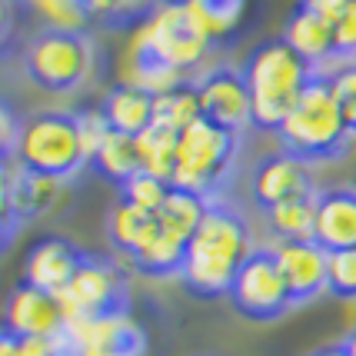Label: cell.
Returning a JSON list of instances; mask_svg holds the SVG:
<instances>
[{
	"mask_svg": "<svg viewBox=\"0 0 356 356\" xmlns=\"http://www.w3.org/2000/svg\"><path fill=\"white\" fill-rule=\"evenodd\" d=\"M253 250L257 243H253V233L243 213L223 200H210L200 227L186 247V260L180 270L184 290L200 300L230 296L233 280Z\"/></svg>",
	"mask_w": 356,
	"mask_h": 356,
	"instance_id": "6da1fadb",
	"label": "cell"
},
{
	"mask_svg": "<svg viewBox=\"0 0 356 356\" xmlns=\"http://www.w3.org/2000/svg\"><path fill=\"white\" fill-rule=\"evenodd\" d=\"M240 70H243V80L250 87L253 127L266 130V134H277L286 124V117L293 113L307 83L316 74L283 37L260 40L243 57Z\"/></svg>",
	"mask_w": 356,
	"mask_h": 356,
	"instance_id": "7a4b0ae2",
	"label": "cell"
},
{
	"mask_svg": "<svg viewBox=\"0 0 356 356\" xmlns=\"http://www.w3.org/2000/svg\"><path fill=\"white\" fill-rule=\"evenodd\" d=\"M277 140L286 154L300 156L310 167L350 154V143L356 137L350 134V127H346L340 107H337V97H333L326 74H313L300 104L286 117V124L277 130Z\"/></svg>",
	"mask_w": 356,
	"mask_h": 356,
	"instance_id": "3957f363",
	"label": "cell"
},
{
	"mask_svg": "<svg viewBox=\"0 0 356 356\" xmlns=\"http://www.w3.org/2000/svg\"><path fill=\"white\" fill-rule=\"evenodd\" d=\"M14 160L27 173L50 177L67 184L77 177L87 163L83 140H80L77 113L74 110H33L20 117V134H17Z\"/></svg>",
	"mask_w": 356,
	"mask_h": 356,
	"instance_id": "277c9868",
	"label": "cell"
},
{
	"mask_svg": "<svg viewBox=\"0 0 356 356\" xmlns=\"http://www.w3.org/2000/svg\"><path fill=\"white\" fill-rule=\"evenodd\" d=\"M236 154H240V134L213 127L210 120H197L180 134L170 186L190 190L203 200H220V190L230 180Z\"/></svg>",
	"mask_w": 356,
	"mask_h": 356,
	"instance_id": "5b68a950",
	"label": "cell"
},
{
	"mask_svg": "<svg viewBox=\"0 0 356 356\" xmlns=\"http://www.w3.org/2000/svg\"><path fill=\"white\" fill-rule=\"evenodd\" d=\"M97 50L90 33L40 31L24 47V77L44 93L80 90L93 70Z\"/></svg>",
	"mask_w": 356,
	"mask_h": 356,
	"instance_id": "8992f818",
	"label": "cell"
},
{
	"mask_svg": "<svg viewBox=\"0 0 356 356\" xmlns=\"http://www.w3.org/2000/svg\"><path fill=\"white\" fill-rule=\"evenodd\" d=\"M217 44L210 31L203 27L200 14L193 7H160L143 27L130 33V47L143 50L167 67L190 77L197 67H203L210 47Z\"/></svg>",
	"mask_w": 356,
	"mask_h": 356,
	"instance_id": "52a82bcc",
	"label": "cell"
},
{
	"mask_svg": "<svg viewBox=\"0 0 356 356\" xmlns=\"http://www.w3.org/2000/svg\"><path fill=\"white\" fill-rule=\"evenodd\" d=\"M57 300H60L67 323L130 313V280L113 260L87 253L77 277L70 280V286Z\"/></svg>",
	"mask_w": 356,
	"mask_h": 356,
	"instance_id": "ba28073f",
	"label": "cell"
},
{
	"mask_svg": "<svg viewBox=\"0 0 356 356\" xmlns=\"http://www.w3.org/2000/svg\"><path fill=\"white\" fill-rule=\"evenodd\" d=\"M230 307L250 323H277L293 310V296L280 273L273 247H257L230 286Z\"/></svg>",
	"mask_w": 356,
	"mask_h": 356,
	"instance_id": "9c48e42d",
	"label": "cell"
},
{
	"mask_svg": "<svg viewBox=\"0 0 356 356\" xmlns=\"http://www.w3.org/2000/svg\"><path fill=\"white\" fill-rule=\"evenodd\" d=\"M193 87L200 97L203 120L230 134H243L247 127H253L250 87L240 67H203L193 77Z\"/></svg>",
	"mask_w": 356,
	"mask_h": 356,
	"instance_id": "30bf717a",
	"label": "cell"
},
{
	"mask_svg": "<svg viewBox=\"0 0 356 356\" xmlns=\"http://www.w3.org/2000/svg\"><path fill=\"white\" fill-rule=\"evenodd\" d=\"M60 190H63L60 180L27 173L14 156H3V227H7L3 240L10 243L17 223H27V220L47 213L57 203Z\"/></svg>",
	"mask_w": 356,
	"mask_h": 356,
	"instance_id": "8fae6325",
	"label": "cell"
},
{
	"mask_svg": "<svg viewBox=\"0 0 356 356\" xmlns=\"http://www.w3.org/2000/svg\"><path fill=\"white\" fill-rule=\"evenodd\" d=\"M307 193H316L310 163H303L300 156L286 154V150L264 156L250 173V197L264 213L293 197H307Z\"/></svg>",
	"mask_w": 356,
	"mask_h": 356,
	"instance_id": "7c38bea8",
	"label": "cell"
},
{
	"mask_svg": "<svg viewBox=\"0 0 356 356\" xmlns=\"http://www.w3.org/2000/svg\"><path fill=\"white\" fill-rule=\"evenodd\" d=\"M63 326H67V316L54 293H44L24 280L10 286V293L3 300V330L7 333H14L20 340H27V337L54 340L57 333H63Z\"/></svg>",
	"mask_w": 356,
	"mask_h": 356,
	"instance_id": "4fadbf2b",
	"label": "cell"
},
{
	"mask_svg": "<svg viewBox=\"0 0 356 356\" xmlns=\"http://www.w3.org/2000/svg\"><path fill=\"white\" fill-rule=\"evenodd\" d=\"M83 257H87V253H83L77 243H70L67 236H57V233L40 236L37 243H31L27 257H24V273H20V280L37 286V290H44V293L60 296L63 290L70 286V280L77 277Z\"/></svg>",
	"mask_w": 356,
	"mask_h": 356,
	"instance_id": "5bb4252c",
	"label": "cell"
},
{
	"mask_svg": "<svg viewBox=\"0 0 356 356\" xmlns=\"http://www.w3.org/2000/svg\"><path fill=\"white\" fill-rule=\"evenodd\" d=\"M280 273L286 280V290L293 296V307H303L326 293V270H330V253L316 240H280L273 243Z\"/></svg>",
	"mask_w": 356,
	"mask_h": 356,
	"instance_id": "9a60e30c",
	"label": "cell"
},
{
	"mask_svg": "<svg viewBox=\"0 0 356 356\" xmlns=\"http://www.w3.org/2000/svg\"><path fill=\"white\" fill-rule=\"evenodd\" d=\"M67 330L80 343L83 353L143 356V350H147V337L130 313L100 316V320H77V323H67Z\"/></svg>",
	"mask_w": 356,
	"mask_h": 356,
	"instance_id": "2e32d148",
	"label": "cell"
},
{
	"mask_svg": "<svg viewBox=\"0 0 356 356\" xmlns=\"http://www.w3.org/2000/svg\"><path fill=\"white\" fill-rule=\"evenodd\" d=\"M283 40L293 47L316 74H326V70H333L340 63L337 40H333V20H326L323 14H316V10L303 7V3H296V10L286 17Z\"/></svg>",
	"mask_w": 356,
	"mask_h": 356,
	"instance_id": "e0dca14e",
	"label": "cell"
},
{
	"mask_svg": "<svg viewBox=\"0 0 356 356\" xmlns=\"http://www.w3.org/2000/svg\"><path fill=\"white\" fill-rule=\"evenodd\" d=\"M316 243L326 253L356 247V186H323L316 193Z\"/></svg>",
	"mask_w": 356,
	"mask_h": 356,
	"instance_id": "ac0fdd59",
	"label": "cell"
},
{
	"mask_svg": "<svg viewBox=\"0 0 356 356\" xmlns=\"http://www.w3.org/2000/svg\"><path fill=\"white\" fill-rule=\"evenodd\" d=\"M186 243L184 236L170 233L160 220H154V230L150 236L140 243V250L127 260L130 273H140V277H150V280H167L177 277L180 280V270H184L186 260Z\"/></svg>",
	"mask_w": 356,
	"mask_h": 356,
	"instance_id": "d6986e66",
	"label": "cell"
},
{
	"mask_svg": "<svg viewBox=\"0 0 356 356\" xmlns=\"http://www.w3.org/2000/svg\"><path fill=\"white\" fill-rule=\"evenodd\" d=\"M100 110L107 117L110 130L127 134V137H140L143 130L154 127V93L140 90L134 83H124V80L104 93Z\"/></svg>",
	"mask_w": 356,
	"mask_h": 356,
	"instance_id": "ffe728a7",
	"label": "cell"
},
{
	"mask_svg": "<svg viewBox=\"0 0 356 356\" xmlns=\"http://www.w3.org/2000/svg\"><path fill=\"white\" fill-rule=\"evenodd\" d=\"M90 167L97 170L100 180L120 186L124 190L137 173H143V163H140V150H137V137H127V134H117L110 130L107 140L100 143V150L93 154Z\"/></svg>",
	"mask_w": 356,
	"mask_h": 356,
	"instance_id": "44dd1931",
	"label": "cell"
},
{
	"mask_svg": "<svg viewBox=\"0 0 356 356\" xmlns=\"http://www.w3.org/2000/svg\"><path fill=\"white\" fill-rule=\"evenodd\" d=\"M316 193L293 197L266 210V223H270V233L277 236V243L280 240H316Z\"/></svg>",
	"mask_w": 356,
	"mask_h": 356,
	"instance_id": "7402d4cb",
	"label": "cell"
},
{
	"mask_svg": "<svg viewBox=\"0 0 356 356\" xmlns=\"http://www.w3.org/2000/svg\"><path fill=\"white\" fill-rule=\"evenodd\" d=\"M90 24L104 31H137L160 10V0H83Z\"/></svg>",
	"mask_w": 356,
	"mask_h": 356,
	"instance_id": "603a6c76",
	"label": "cell"
},
{
	"mask_svg": "<svg viewBox=\"0 0 356 356\" xmlns=\"http://www.w3.org/2000/svg\"><path fill=\"white\" fill-rule=\"evenodd\" d=\"M154 220H156V213H147V210H140L134 203L120 200L113 210H110V220H107L110 247L117 250V253H124L127 260H130V257L140 250V243L150 236Z\"/></svg>",
	"mask_w": 356,
	"mask_h": 356,
	"instance_id": "cb8c5ba5",
	"label": "cell"
},
{
	"mask_svg": "<svg viewBox=\"0 0 356 356\" xmlns=\"http://www.w3.org/2000/svg\"><path fill=\"white\" fill-rule=\"evenodd\" d=\"M186 80H193V77H184L180 70L167 67L163 60H156V57L143 54V50L127 47L124 83H134V87H140V90H147V93H154V97H160V93L173 90V87H180V83H186Z\"/></svg>",
	"mask_w": 356,
	"mask_h": 356,
	"instance_id": "d4e9b609",
	"label": "cell"
},
{
	"mask_svg": "<svg viewBox=\"0 0 356 356\" xmlns=\"http://www.w3.org/2000/svg\"><path fill=\"white\" fill-rule=\"evenodd\" d=\"M177 143H180V134L163 124H154L150 130H143L137 137L143 173H150L156 180H167V184H170L173 170H177Z\"/></svg>",
	"mask_w": 356,
	"mask_h": 356,
	"instance_id": "484cf974",
	"label": "cell"
},
{
	"mask_svg": "<svg viewBox=\"0 0 356 356\" xmlns=\"http://www.w3.org/2000/svg\"><path fill=\"white\" fill-rule=\"evenodd\" d=\"M197 120H203V110L193 80H186L180 87L154 97V124H163L177 130V134H184L186 127H193Z\"/></svg>",
	"mask_w": 356,
	"mask_h": 356,
	"instance_id": "4316f807",
	"label": "cell"
},
{
	"mask_svg": "<svg viewBox=\"0 0 356 356\" xmlns=\"http://www.w3.org/2000/svg\"><path fill=\"white\" fill-rule=\"evenodd\" d=\"M207 203L210 200H203V197L190 193V190L170 186V193H167L163 207L156 210V220H160L170 233L184 236L186 243H190V240H193V233H197V227H200L203 213H207Z\"/></svg>",
	"mask_w": 356,
	"mask_h": 356,
	"instance_id": "83f0119b",
	"label": "cell"
},
{
	"mask_svg": "<svg viewBox=\"0 0 356 356\" xmlns=\"http://www.w3.org/2000/svg\"><path fill=\"white\" fill-rule=\"evenodd\" d=\"M20 7H27L44 24V31H80L87 33L90 14L83 0H20Z\"/></svg>",
	"mask_w": 356,
	"mask_h": 356,
	"instance_id": "f1b7e54d",
	"label": "cell"
},
{
	"mask_svg": "<svg viewBox=\"0 0 356 356\" xmlns=\"http://www.w3.org/2000/svg\"><path fill=\"white\" fill-rule=\"evenodd\" d=\"M213 40H227L247 14V0H200L193 7Z\"/></svg>",
	"mask_w": 356,
	"mask_h": 356,
	"instance_id": "f546056e",
	"label": "cell"
},
{
	"mask_svg": "<svg viewBox=\"0 0 356 356\" xmlns=\"http://www.w3.org/2000/svg\"><path fill=\"white\" fill-rule=\"evenodd\" d=\"M326 293L353 303L356 300V247L330 253V270H326Z\"/></svg>",
	"mask_w": 356,
	"mask_h": 356,
	"instance_id": "4dcf8cb0",
	"label": "cell"
},
{
	"mask_svg": "<svg viewBox=\"0 0 356 356\" xmlns=\"http://www.w3.org/2000/svg\"><path fill=\"white\" fill-rule=\"evenodd\" d=\"M333 97H337V107H340L343 120L350 127V134L356 137V60L337 63L333 70H326Z\"/></svg>",
	"mask_w": 356,
	"mask_h": 356,
	"instance_id": "1f68e13d",
	"label": "cell"
},
{
	"mask_svg": "<svg viewBox=\"0 0 356 356\" xmlns=\"http://www.w3.org/2000/svg\"><path fill=\"white\" fill-rule=\"evenodd\" d=\"M167 193H170V184L167 180H156L150 173H137L130 184L120 190V200L134 203L140 210H147V213H156L163 200H167Z\"/></svg>",
	"mask_w": 356,
	"mask_h": 356,
	"instance_id": "d6a6232c",
	"label": "cell"
},
{
	"mask_svg": "<svg viewBox=\"0 0 356 356\" xmlns=\"http://www.w3.org/2000/svg\"><path fill=\"white\" fill-rule=\"evenodd\" d=\"M74 113H77L80 140H83V154H87V163H90L93 154L100 150V143L107 140L110 124H107V117H104V110H100V104H97V107H80V110H74Z\"/></svg>",
	"mask_w": 356,
	"mask_h": 356,
	"instance_id": "836d02e7",
	"label": "cell"
},
{
	"mask_svg": "<svg viewBox=\"0 0 356 356\" xmlns=\"http://www.w3.org/2000/svg\"><path fill=\"white\" fill-rule=\"evenodd\" d=\"M333 40H337L340 63L356 60V0H350L337 14V20H333Z\"/></svg>",
	"mask_w": 356,
	"mask_h": 356,
	"instance_id": "e575fe53",
	"label": "cell"
},
{
	"mask_svg": "<svg viewBox=\"0 0 356 356\" xmlns=\"http://www.w3.org/2000/svg\"><path fill=\"white\" fill-rule=\"evenodd\" d=\"M20 356H57V350H54V340L27 337V340H20Z\"/></svg>",
	"mask_w": 356,
	"mask_h": 356,
	"instance_id": "d590c367",
	"label": "cell"
},
{
	"mask_svg": "<svg viewBox=\"0 0 356 356\" xmlns=\"http://www.w3.org/2000/svg\"><path fill=\"white\" fill-rule=\"evenodd\" d=\"M300 3L310 7V10H316V14H323L326 20H337V14H340L350 0H300Z\"/></svg>",
	"mask_w": 356,
	"mask_h": 356,
	"instance_id": "8d00e7d4",
	"label": "cell"
},
{
	"mask_svg": "<svg viewBox=\"0 0 356 356\" xmlns=\"http://www.w3.org/2000/svg\"><path fill=\"white\" fill-rule=\"evenodd\" d=\"M0 356H20V337L14 333H0Z\"/></svg>",
	"mask_w": 356,
	"mask_h": 356,
	"instance_id": "74e56055",
	"label": "cell"
},
{
	"mask_svg": "<svg viewBox=\"0 0 356 356\" xmlns=\"http://www.w3.org/2000/svg\"><path fill=\"white\" fill-rule=\"evenodd\" d=\"M313 356H350V353H346V346H343V343H337V346H323V350H316Z\"/></svg>",
	"mask_w": 356,
	"mask_h": 356,
	"instance_id": "f35d334b",
	"label": "cell"
},
{
	"mask_svg": "<svg viewBox=\"0 0 356 356\" xmlns=\"http://www.w3.org/2000/svg\"><path fill=\"white\" fill-rule=\"evenodd\" d=\"M200 0H160V7H197Z\"/></svg>",
	"mask_w": 356,
	"mask_h": 356,
	"instance_id": "ab89813d",
	"label": "cell"
},
{
	"mask_svg": "<svg viewBox=\"0 0 356 356\" xmlns=\"http://www.w3.org/2000/svg\"><path fill=\"white\" fill-rule=\"evenodd\" d=\"M343 346H346V353L350 356H356V326L346 333V340H343Z\"/></svg>",
	"mask_w": 356,
	"mask_h": 356,
	"instance_id": "60d3db41",
	"label": "cell"
},
{
	"mask_svg": "<svg viewBox=\"0 0 356 356\" xmlns=\"http://www.w3.org/2000/svg\"><path fill=\"white\" fill-rule=\"evenodd\" d=\"M83 356H107V353H83Z\"/></svg>",
	"mask_w": 356,
	"mask_h": 356,
	"instance_id": "b9f144b4",
	"label": "cell"
}]
</instances>
